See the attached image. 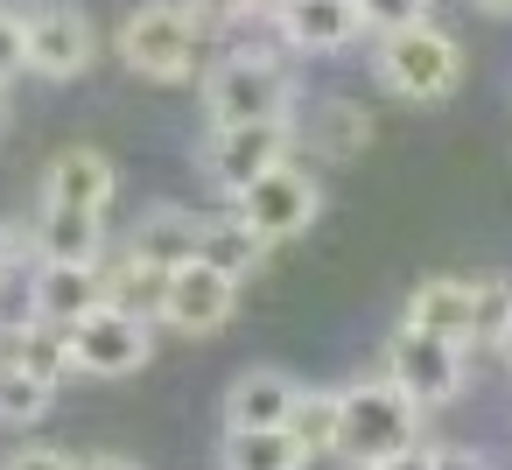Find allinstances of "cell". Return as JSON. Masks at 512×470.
Listing matches in <instances>:
<instances>
[{
  "instance_id": "6da1fadb",
  "label": "cell",
  "mask_w": 512,
  "mask_h": 470,
  "mask_svg": "<svg viewBox=\"0 0 512 470\" xmlns=\"http://www.w3.org/2000/svg\"><path fill=\"white\" fill-rule=\"evenodd\" d=\"M302 99H309V92H302L295 57H288L267 29L225 43V57H211L204 78H197L204 127H274V120H295Z\"/></svg>"
},
{
  "instance_id": "7a4b0ae2",
  "label": "cell",
  "mask_w": 512,
  "mask_h": 470,
  "mask_svg": "<svg viewBox=\"0 0 512 470\" xmlns=\"http://www.w3.org/2000/svg\"><path fill=\"white\" fill-rule=\"evenodd\" d=\"M400 323H414L428 337H449L463 358L498 351L505 330H512V281L505 274H428V281L407 288Z\"/></svg>"
},
{
  "instance_id": "3957f363",
  "label": "cell",
  "mask_w": 512,
  "mask_h": 470,
  "mask_svg": "<svg viewBox=\"0 0 512 470\" xmlns=\"http://www.w3.org/2000/svg\"><path fill=\"white\" fill-rule=\"evenodd\" d=\"M211 50L218 43L197 29V15L183 0H141V8H127L120 29H113V57L141 85H197Z\"/></svg>"
},
{
  "instance_id": "277c9868",
  "label": "cell",
  "mask_w": 512,
  "mask_h": 470,
  "mask_svg": "<svg viewBox=\"0 0 512 470\" xmlns=\"http://www.w3.org/2000/svg\"><path fill=\"white\" fill-rule=\"evenodd\" d=\"M365 71L372 85L393 99V106H442L456 85H463V43L456 29H442L435 15L414 22V29H393V36H372L365 43Z\"/></svg>"
},
{
  "instance_id": "5b68a950",
  "label": "cell",
  "mask_w": 512,
  "mask_h": 470,
  "mask_svg": "<svg viewBox=\"0 0 512 470\" xmlns=\"http://www.w3.org/2000/svg\"><path fill=\"white\" fill-rule=\"evenodd\" d=\"M267 253L274 246H295L302 232H316V218H323V169L316 162H302V155H281L267 176H253L232 204H225Z\"/></svg>"
},
{
  "instance_id": "8992f818",
  "label": "cell",
  "mask_w": 512,
  "mask_h": 470,
  "mask_svg": "<svg viewBox=\"0 0 512 470\" xmlns=\"http://www.w3.org/2000/svg\"><path fill=\"white\" fill-rule=\"evenodd\" d=\"M379 379L400 386L421 414H442V407L463 400V386H470V358H463L449 337H428V330L400 323V330L386 337V351H379Z\"/></svg>"
},
{
  "instance_id": "52a82bcc",
  "label": "cell",
  "mask_w": 512,
  "mask_h": 470,
  "mask_svg": "<svg viewBox=\"0 0 512 470\" xmlns=\"http://www.w3.org/2000/svg\"><path fill=\"white\" fill-rule=\"evenodd\" d=\"M22 29H29V78L43 85H78L92 78L106 36L92 22V8H78V0H29L22 8Z\"/></svg>"
},
{
  "instance_id": "ba28073f",
  "label": "cell",
  "mask_w": 512,
  "mask_h": 470,
  "mask_svg": "<svg viewBox=\"0 0 512 470\" xmlns=\"http://www.w3.org/2000/svg\"><path fill=\"white\" fill-rule=\"evenodd\" d=\"M337 407H344L337 449H351V456H365V463H379V456H393V449L421 442V421H428V414H421L400 386H386L379 372H372V379L337 386Z\"/></svg>"
},
{
  "instance_id": "9c48e42d",
  "label": "cell",
  "mask_w": 512,
  "mask_h": 470,
  "mask_svg": "<svg viewBox=\"0 0 512 470\" xmlns=\"http://www.w3.org/2000/svg\"><path fill=\"white\" fill-rule=\"evenodd\" d=\"M281 155H295V120H274V127H204L197 141V176L211 183L218 204H232L253 176H267Z\"/></svg>"
},
{
  "instance_id": "30bf717a",
  "label": "cell",
  "mask_w": 512,
  "mask_h": 470,
  "mask_svg": "<svg viewBox=\"0 0 512 470\" xmlns=\"http://www.w3.org/2000/svg\"><path fill=\"white\" fill-rule=\"evenodd\" d=\"M64 337H71V372L78 379H134L155 358V323L134 316V309H113V302L78 316Z\"/></svg>"
},
{
  "instance_id": "8fae6325",
  "label": "cell",
  "mask_w": 512,
  "mask_h": 470,
  "mask_svg": "<svg viewBox=\"0 0 512 470\" xmlns=\"http://www.w3.org/2000/svg\"><path fill=\"white\" fill-rule=\"evenodd\" d=\"M239 295H246V281H232L225 267H211V260H183V267L169 274V288H162L155 330H176V337L204 344V337L232 330V316H239Z\"/></svg>"
},
{
  "instance_id": "7c38bea8",
  "label": "cell",
  "mask_w": 512,
  "mask_h": 470,
  "mask_svg": "<svg viewBox=\"0 0 512 470\" xmlns=\"http://www.w3.org/2000/svg\"><path fill=\"white\" fill-rule=\"evenodd\" d=\"M36 204H64V211L113 218V204H120V162H113L99 141H64V148L43 162Z\"/></svg>"
},
{
  "instance_id": "4fadbf2b",
  "label": "cell",
  "mask_w": 512,
  "mask_h": 470,
  "mask_svg": "<svg viewBox=\"0 0 512 470\" xmlns=\"http://www.w3.org/2000/svg\"><path fill=\"white\" fill-rule=\"evenodd\" d=\"M106 302V274L99 260H29V288H22V316L71 330L78 316H92Z\"/></svg>"
},
{
  "instance_id": "5bb4252c",
  "label": "cell",
  "mask_w": 512,
  "mask_h": 470,
  "mask_svg": "<svg viewBox=\"0 0 512 470\" xmlns=\"http://www.w3.org/2000/svg\"><path fill=\"white\" fill-rule=\"evenodd\" d=\"M267 36H274L288 57H337V50L365 43L358 0H288V8L267 22Z\"/></svg>"
},
{
  "instance_id": "9a60e30c",
  "label": "cell",
  "mask_w": 512,
  "mask_h": 470,
  "mask_svg": "<svg viewBox=\"0 0 512 470\" xmlns=\"http://www.w3.org/2000/svg\"><path fill=\"white\" fill-rule=\"evenodd\" d=\"M372 134H379L372 106H358V99H316L309 120L295 127V155L316 162V169H337V162H358L372 148Z\"/></svg>"
},
{
  "instance_id": "2e32d148",
  "label": "cell",
  "mask_w": 512,
  "mask_h": 470,
  "mask_svg": "<svg viewBox=\"0 0 512 470\" xmlns=\"http://www.w3.org/2000/svg\"><path fill=\"white\" fill-rule=\"evenodd\" d=\"M295 393H302V379L288 365H246L225 386V428H281Z\"/></svg>"
},
{
  "instance_id": "e0dca14e",
  "label": "cell",
  "mask_w": 512,
  "mask_h": 470,
  "mask_svg": "<svg viewBox=\"0 0 512 470\" xmlns=\"http://www.w3.org/2000/svg\"><path fill=\"white\" fill-rule=\"evenodd\" d=\"M106 246H113V232L92 211L36 204V218H29V260H99Z\"/></svg>"
},
{
  "instance_id": "ac0fdd59",
  "label": "cell",
  "mask_w": 512,
  "mask_h": 470,
  "mask_svg": "<svg viewBox=\"0 0 512 470\" xmlns=\"http://www.w3.org/2000/svg\"><path fill=\"white\" fill-rule=\"evenodd\" d=\"M197 239H204V211H190V204H148L127 246L141 260H155V267H183V260H197Z\"/></svg>"
},
{
  "instance_id": "d6986e66",
  "label": "cell",
  "mask_w": 512,
  "mask_h": 470,
  "mask_svg": "<svg viewBox=\"0 0 512 470\" xmlns=\"http://www.w3.org/2000/svg\"><path fill=\"white\" fill-rule=\"evenodd\" d=\"M99 274H106V302H113V309H134V316L155 323L162 288H169L176 267H155V260H141L134 246H120V253H99Z\"/></svg>"
},
{
  "instance_id": "ffe728a7",
  "label": "cell",
  "mask_w": 512,
  "mask_h": 470,
  "mask_svg": "<svg viewBox=\"0 0 512 470\" xmlns=\"http://www.w3.org/2000/svg\"><path fill=\"white\" fill-rule=\"evenodd\" d=\"M0 330H8V351H15V365H22V372H36L43 386H64V379H78V372H71V337H64L57 323L15 316V323H0Z\"/></svg>"
},
{
  "instance_id": "44dd1931",
  "label": "cell",
  "mask_w": 512,
  "mask_h": 470,
  "mask_svg": "<svg viewBox=\"0 0 512 470\" xmlns=\"http://www.w3.org/2000/svg\"><path fill=\"white\" fill-rule=\"evenodd\" d=\"M197 260H211V267H225L232 281H253V267L267 260V246L232 218V211H204V239H197Z\"/></svg>"
},
{
  "instance_id": "7402d4cb",
  "label": "cell",
  "mask_w": 512,
  "mask_h": 470,
  "mask_svg": "<svg viewBox=\"0 0 512 470\" xmlns=\"http://www.w3.org/2000/svg\"><path fill=\"white\" fill-rule=\"evenodd\" d=\"M50 407H57V386L22 372L15 351H8V330H0V428H36Z\"/></svg>"
},
{
  "instance_id": "603a6c76",
  "label": "cell",
  "mask_w": 512,
  "mask_h": 470,
  "mask_svg": "<svg viewBox=\"0 0 512 470\" xmlns=\"http://www.w3.org/2000/svg\"><path fill=\"white\" fill-rule=\"evenodd\" d=\"M288 428H225L218 435V470H295Z\"/></svg>"
},
{
  "instance_id": "cb8c5ba5",
  "label": "cell",
  "mask_w": 512,
  "mask_h": 470,
  "mask_svg": "<svg viewBox=\"0 0 512 470\" xmlns=\"http://www.w3.org/2000/svg\"><path fill=\"white\" fill-rule=\"evenodd\" d=\"M288 442L309 456V449H337V428H344V407H337V386H302L295 407H288Z\"/></svg>"
},
{
  "instance_id": "d4e9b609",
  "label": "cell",
  "mask_w": 512,
  "mask_h": 470,
  "mask_svg": "<svg viewBox=\"0 0 512 470\" xmlns=\"http://www.w3.org/2000/svg\"><path fill=\"white\" fill-rule=\"evenodd\" d=\"M183 8L197 15V29L211 43H239V36H260L267 22L253 15V0H183Z\"/></svg>"
},
{
  "instance_id": "484cf974",
  "label": "cell",
  "mask_w": 512,
  "mask_h": 470,
  "mask_svg": "<svg viewBox=\"0 0 512 470\" xmlns=\"http://www.w3.org/2000/svg\"><path fill=\"white\" fill-rule=\"evenodd\" d=\"M428 15H435V0H358L365 43H372V36H393V29H414V22H428Z\"/></svg>"
},
{
  "instance_id": "4316f807",
  "label": "cell",
  "mask_w": 512,
  "mask_h": 470,
  "mask_svg": "<svg viewBox=\"0 0 512 470\" xmlns=\"http://www.w3.org/2000/svg\"><path fill=\"white\" fill-rule=\"evenodd\" d=\"M22 78H29V29L15 0H0V85H22Z\"/></svg>"
},
{
  "instance_id": "83f0119b",
  "label": "cell",
  "mask_w": 512,
  "mask_h": 470,
  "mask_svg": "<svg viewBox=\"0 0 512 470\" xmlns=\"http://www.w3.org/2000/svg\"><path fill=\"white\" fill-rule=\"evenodd\" d=\"M78 456L57 449V442H15L8 456H0V470H71Z\"/></svg>"
},
{
  "instance_id": "f1b7e54d",
  "label": "cell",
  "mask_w": 512,
  "mask_h": 470,
  "mask_svg": "<svg viewBox=\"0 0 512 470\" xmlns=\"http://www.w3.org/2000/svg\"><path fill=\"white\" fill-rule=\"evenodd\" d=\"M22 267H29V225L0 218V288H8V281H15Z\"/></svg>"
},
{
  "instance_id": "f546056e",
  "label": "cell",
  "mask_w": 512,
  "mask_h": 470,
  "mask_svg": "<svg viewBox=\"0 0 512 470\" xmlns=\"http://www.w3.org/2000/svg\"><path fill=\"white\" fill-rule=\"evenodd\" d=\"M435 470H498V456L477 442H435Z\"/></svg>"
},
{
  "instance_id": "4dcf8cb0",
  "label": "cell",
  "mask_w": 512,
  "mask_h": 470,
  "mask_svg": "<svg viewBox=\"0 0 512 470\" xmlns=\"http://www.w3.org/2000/svg\"><path fill=\"white\" fill-rule=\"evenodd\" d=\"M372 470H435V442L421 435V442H407V449H393V456H379Z\"/></svg>"
},
{
  "instance_id": "1f68e13d",
  "label": "cell",
  "mask_w": 512,
  "mask_h": 470,
  "mask_svg": "<svg viewBox=\"0 0 512 470\" xmlns=\"http://www.w3.org/2000/svg\"><path fill=\"white\" fill-rule=\"evenodd\" d=\"M295 470H372V463L351 449H309V456H295Z\"/></svg>"
},
{
  "instance_id": "d6a6232c",
  "label": "cell",
  "mask_w": 512,
  "mask_h": 470,
  "mask_svg": "<svg viewBox=\"0 0 512 470\" xmlns=\"http://www.w3.org/2000/svg\"><path fill=\"white\" fill-rule=\"evenodd\" d=\"M71 470H148L141 456H127V449H85Z\"/></svg>"
},
{
  "instance_id": "836d02e7",
  "label": "cell",
  "mask_w": 512,
  "mask_h": 470,
  "mask_svg": "<svg viewBox=\"0 0 512 470\" xmlns=\"http://www.w3.org/2000/svg\"><path fill=\"white\" fill-rule=\"evenodd\" d=\"M470 8H477L484 22H512V0H470Z\"/></svg>"
},
{
  "instance_id": "e575fe53",
  "label": "cell",
  "mask_w": 512,
  "mask_h": 470,
  "mask_svg": "<svg viewBox=\"0 0 512 470\" xmlns=\"http://www.w3.org/2000/svg\"><path fill=\"white\" fill-rule=\"evenodd\" d=\"M281 8H288V0H253V15H260V22H274Z\"/></svg>"
},
{
  "instance_id": "d590c367",
  "label": "cell",
  "mask_w": 512,
  "mask_h": 470,
  "mask_svg": "<svg viewBox=\"0 0 512 470\" xmlns=\"http://www.w3.org/2000/svg\"><path fill=\"white\" fill-rule=\"evenodd\" d=\"M491 358H498V365H505V372H512V330H505V344H498V351H491Z\"/></svg>"
},
{
  "instance_id": "8d00e7d4",
  "label": "cell",
  "mask_w": 512,
  "mask_h": 470,
  "mask_svg": "<svg viewBox=\"0 0 512 470\" xmlns=\"http://www.w3.org/2000/svg\"><path fill=\"white\" fill-rule=\"evenodd\" d=\"M8 92H15V85H0V127H8Z\"/></svg>"
}]
</instances>
